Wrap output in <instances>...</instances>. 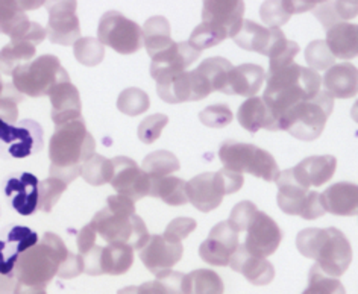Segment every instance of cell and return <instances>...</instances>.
I'll use <instances>...</instances> for the list:
<instances>
[{
	"label": "cell",
	"mask_w": 358,
	"mask_h": 294,
	"mask_svg": "<svg viewBox=\"0 0 358 294\" xmlns=\"http://www.w3.org/2000/svg\"><path fill=\"white\" fill-rule=\"evenodd\" d=\"M90 225L108 244H128L134 251L146 244L150 234L145 221L136 214V202L124 196H110Z\"/></svg>",
	"instance_id": "3957f363"
},
{
	"label": "cell",
	"mask_w": 358,
	"mask_h": 294,
	"mask_svg": "<svg viewBox=\"0 0 358 294\" xmlns=\"http://www.w3.org/2000/svg\"><path fill=\"white\" fill-rule=\"evenodd\" d=\"M158 96L167 103L199 102L211 94L210 88L196 71H184L169 82L157 85Z\"/></svg>",
	"instance_id": "44dd1931"
},
{
	"label": "cell",
	"mask_w": 358,
	"mask_h": 294,
	"mask_svg": "<svg viewBox=\"0 0 358 294\" xmlns=\"http://www.w3.org/2000/svg\"><path fill=\"white\" fill-rule=\"evenodd\" d=\"M299 52H301L299 44L289 40L287 46H285L280 53H276V55L268 58L271 59V66H268L267 73H273V71H276V70H281L284 67L293 64L294 57H296Z\"/></svg>",
	"instance_id": "db71d44e"
},
{
	"label": "cell",
	"mask_w": 358,
	"mask_h": 294,
	"mask_svg": "<svg viewBox=\"0 0 358 294\" xmlns=\"http://www.w3.org/2000/svg\"><path fill=\"white\" fill-rule=\"evenodd\" d=\"M334 108V99L325 90L313 99L301 102L280 119V131L302 141H315L324 132L325 124Z\"/></svg>",
	"instance_id": "8992f818"
},
{
	"label": "cell",
	"mask_w": 358,
	"mask_h": 294,
	"mask_svg": "<svg viewBox=\"0 0 358 294\" xmlns=\"http://www.w3.org/2000/svg\"><path fill=\"white\" fill-rule=\"evenodd\" d=\"M161 285H163L167 294H185L184 285V274L178 272H167L157 278Z\"/></svg>",
	"instance_id": "9f6ffc18"
},
{
	"label": "cell",
	"mask_w": 358,
	"mask_h": 294,
	"mask_svg": "<svg viewBox=\"0 0 358 294\" xmlns=\"http://www.w3.org/2000/svg\"><path fill=\"white\" fill-rule=\"evenodd\" d=\"M69 253L64 242L57 234L46 233L40 243L20 255L14 267L13 278L17 284L26 287L46 290Z\"/></svg>",
	"instance_id": "5b68a950"
},
{
	"label": "cell",
	"mask_w": 358,
	"mask_h": 294,
	"mask_svg": "<svg viewBox=\"0 0 358 294\" xmlns=\"http://www.w3.org/2000/svg\"><path fill=\"white\" fill-rule=\"evenodd\" d=\"M317 3L319 2H264L259 8V15L268 28L280 29L293 14L308 11L311 8H316Z\"/></svg>",
	"instance_id": "d6a6232c"
},
{
	"label": "cell",
	"mask_w": 358,
	"mask_h": 294,
	"mask_svg": "<svg viewBox=\"0 0 358 294\" xmlns=\"http://www.w3.org/2000/svg\"><path fill=\"white\" fill-rule=\"evenodd\" d=\"M44 147V132L38 122L24 119L19 123L0 120V158L23 159L38 154Z\"/></svg>",
	"instance_id": "30bf717a"
},
{
	"label": "cell",
	"mask_w": 358,
	"mask_h": 294,
	"mask_svg": "<svg viewBox=\"0 0 358 294\" xmlns=\"http://www.w3.org/2000/svg\"><path fill=\"white\" fill-rule=\"evenodd\" d=\"M52 105V120L55 124H64L83 117V105L78 88L69 82H62L49 94Z\"/></svg>",
	"instance_id": "484cf974"
},
{
	"label": "cell",
	"mask_w": 358,
	"mask_h": 294,
	"mask_svg": "<svg viewBox=\"0 0 358 294\" xmlns=\"http://www.w3.org/2000/svg\"><path fill=\"white\" fill-rule=\"evenodd\" d=\"M117 294H137V287H127L119 290Z\"/></svg>",
	"instance_id": "94428289"
},
{
	"label": "cell",
	"mask_w": 358,
	"mask_h": 294,
	"mask_svg": "<svg viewBox=\"0 0 358 294\" xmlns=\"http://www.w3.org/2000/svg\"><path fill=\"white\" fill-rule=\"evenodd\" d=\"M97 40L122 55H131L143 47V29L122 13L108 11L99 22Z\"/></svg>",
	"instance_id": "7c38bea8"
},
{
	"label": "cell",
	"mask_w": 358,
	"mask_h": 294,
	"mask_svg": "<svg viewBox=\"0 0 358 294\" xmlns=\"http://www.w3.org/2000/svg\"><path fill=\"white\" fill-rule=\"evenodd\" d=\"M96 141L87 131L85 120L58 124L49 142L50 176L67 185L79 176L80 166L94 155Z\"/></svg>",
	"instance_id": "6da1fadb"
},
{
	"label": "cell",
	"mask_w": 358,
	"mask_h": 294,
	"mask_svg": "<svg viewBox=\"0 0 358 294\" xmlns=\"http://www.w3.org/2000/svg\"><path fill=\"white\" fill-rule=\"evenodd\" d=\"M111 163L114 173L110 184L120 196L137 202L150 194L152 179L136 161L128 156H115L111 159Z\"/></svg>",
	"instance_id": "5bb4252c"
},
{
	"label": "cell",
	"mask_w": 358,
	"mask_h": 294,
	"mask_svg": "<svg viewBox=\"0 0 358 294\" xmlns=\"http://www.w3.org/2000/svg\"><path fill=\"white\" fill-rule=\"evenodd\" d=\"M49 11L46 34L53 44L75 46L80 38V26L76 15V2H44Z\"/></svg>",
	"instance_id": "9a60e30c"
},
{
	"label": "cell",
	"mask_w": 358,
	"mask_h": 294,
	"mask_svg": "<svg viewBox=\"0 0 358 294\" xmlns=\"http://www.w3.org/2000/svg\"><path fill=\"white\" fill-rule=\"evenodd\" d=\"M245 14V2H231V0H208L203 2L202 22L213 23L220 28L227 29L232 38L238 31Z\"/></svg>",
	"instance_id": "cb8c5ba5"
},
{
	"label": "cell",
	"mask_w": 358,
	"mask_h": 294,
	"mask_svg": "<svg viewBox=\"0 0 358 294\" xmlns=\"http://www.w3.org/2000/svg\"><path fill=\"white\" fill-rule=\"evenodd\" d=\"M243 175L222 168L219 172H207L194 176L192 181L185 184V194L196 210L210 212L220 207L227 194L237 193L243 186Z\"/></svg>",
	"instance_id": "9c48e42d"
},
{
	"label": "cell",
	"mask_w": 358,
	"mask_h": 294,
	"mask_svg": "<svg viewBox=\"0 0 358 294\" xmlns=\"http://www.w3.org/2000/svg\"><path fill=\"white\" fill-rule=\"evenodd\" d=\"M275 182L278 185L276 202L282 212L289 216H299L303 220H316L325 214L320 202V193L308 191V189L302 186L293 177L292 168L281 172Z\"/></svg>",
	"instance_id": "8fae6325"
},
{
	"label": "cell",
	"mask_w": 358,
	"mask_h": 294,
	"mask_svg": "<svg viewBox=\"0 0 358 294\" xmlns=\"http://www.w3.org/2000/svg\"><path fill=\"white\" fill-rule=\"evenodd\" d=\"M150 106L149 96L140 90V88H127L119 94L117 108L120 112L137 117V115L146 112Z\"/></svg>",
	"instance_id": "f6af8a7d"
},
{
	"label": "cell",
	"mask_w": 358,
	"mask_h": 294,
	"mask_svg": "<svg viewBox=\"0 0 358 294\" xmlns=\"http://www.w3.org/2000/svg\"><path fill=\"white\" fill-rule=\"evenodd\" d=\"M141 29L143 44L146 46V52L149 53L150 58H154L158 53L169 49L173 44L170 23L163 15H155L146 20Z\"/></svg>",
	"instance_id": "1f68e13d"
},
{
	"label": "cell",
	"mask_w": 358,
	"mask_h": 294,
	"mask_svg": "<svg viewBox=\"0 0 358 294\" xmlns=\"http://www.w3.org/2000/svg\"><path fill=\"white\" fill-rule=\"evenodd\" d=\"M327 47L331 55L340 59H354L358 55V26L337 23L327 29Z\"/></svg>",
	"instance_id": "4dcf8cb0"
},
{
	"label": "cell",
	"mask_w": 358,
	"mask_h": 294,
	"mask_svg": "<svg viewBox=\"0 0 358 294\" xmlns=\"http://www.w3.org/2000/svg\"><path fill=\"white\" fill-rule=\"evenodd\" d=\"M35 46L34 43L26 40H11L10 44L0 50V73L6 76H13V71L22 66L28 64L35 57Z\"/></svg>",
	"instance_id": "e575fe53"
},
{
	"label": "cell",
	"mask_w": 358,
	"mask_h": 294,
	"mask_svg": "<svg viewBox=\"0 0 358 294\" xmlns=\"http://www.w3.org/2000/svg\"><path fill=\"white\" fill-rule=\"evenodd\" d=\"M316 17L325 29H329L331 26L357 17V2H319Z\"/></svg>",
	"instance_id": "60d3db41"
},
{
	"label": "cell",
	"mask_w": 358,
	"mask_h": 294,
	"mask_svg": "<svg viewBox=\"0 0 358 294\" xmlns=\"http://www.w3.org/2000/svg\"><path fill=\"white\" fill-rule=\"evenodd\" d=\"M29 22L23 2L0 0V34H5L13 40L23 32Z\"/></svg>",
	"instance_id": "8d00e7d4"
},
{
	"label": "cell",
	"mask_w": 358,
	"mask_h": 294,
	"mask_svg": "<svg viewBox=\"0 0 358 294\" xmlns=\"http://www.w3.org/2000/svg\"><path fill=\"white\" fill-rule=\"evenodd\" d=\"M325 91L337 99H352L357 96L358 71L354 64L343 62L329 67L324 75Z\"/></svg>",
	"instance_id": "f1b7e54d"
},
{
	"label": "cell",
	"mask_w": 358,
	"mask_h": 294,
	"mask_svg": "<svg viewBox=\"0 0 358 294\" xmlns=\"http://www.w3.org/2000/svg\"><path fill=\"white\" fill-rule=\"evenodd\" d=\"M229 267L234 272L243 274L250 284L258 285V287L268 285L275 278L273 265L266 258L249 253L245 244H238L236 252L232 253Z\"/></svg>",
	"instance_id": "603a6c76"
},
{
	"label": "cell",
	"mask_w": 358,
	"mask_h": 294,
	"mask_svg": "<svg viewBox=\"0 0 358 294\" xmlns=\"http://www.w3.org/2000/svg\"><path fill=\"white\" fill-rule=\"evenodd\" d=\"M137 294H167L163 285L157 279V281H150L141 284L140 287H137Z\"/></svg>",
	"instance_id": "680465c9"
},
{
	"label": "cell",
	"mask_w": 358,
	"mask_h": 294,
	"mask_svg": "<svg viewBox=\"0 0 358 294\" xmlns=\"http://www.w3.org/2000/svg\"><path fill=\"white\" fill-rule=\"evenodd\" d=\"M238 247V233L229 221H220L211 229L208 238L199 247V256L210 265L228 267L232 253Z\"/></svg>",
	"instance_id": "d6986e66"
},
{
	"label": "cell",
	"mask_w": 358,
	"mask_h": 294,
	"mask_svg": "<svg viewBox=\"0 0 358 294\" xmlns=\"http://www.w3.org/2000/svg\"><path fill=\"white\" fill-rule=\"evenodd\" d=\"M238 123L250 133H255L259 129L267 131H280L278 120L267 108L262 97H249L248 101L240 105L237 112Z\"/></svg>",
	"instance_id": "f546056e"
},
{
	"label": "cell",
	"mask_w": 358,
	"mask_h": 294,
	"mask_svg": "<svg viewBox=\"0 0 358 294\" xmlns=\"http://www.w3.org/2000/svg\"><path fill=\"white\" fill-rule=\"evenodd\" d=\"M219 159L223 168L234 173H249L262 177L266 182H275L280 176V167L275 158L258 146L227 140L219 149Z\"/></svg>",
	"instance_id": "ba28073f"
},
{
	"label": "cell",
	"mask_w": 358,
	"mask_h": 294,
	"mask_svg": "<svg viewBox=\"0 0 358 294\" xmlns=\"http://www.w3.org/2000/svg\"><path fill=\"white\" fill-rule=\"evenodd\" d=\"M67 190V184L58 177H48V179L40 181L38 185V210L44 212H50L59 200L61 194Z\"/></svg>",
	"instance_id": "7dc6e473"
},
{
	"label": "cell",
	"mask_w": 358,
	"mask_h": 294,
	"mask_svg": "<svg viewBox=\"0 0 358 294\" xmlns=\"http://www.w3.org/2000/svg\"><path fill=\"white\" fill-rule=\"evenodd\" d=\"M70 78L61 61L55 55H41L28 64H22L13 71V85L22 96H49L53 88Z\"/></svg>",
	"instance_id": "52a82bcc"
},
{
	"label": "cell",
	"mask_w": 358,
	"mask_h": 294,
	"mask_svg": "<svg viewBox=\"0 0 358 294\" xmlns=\"http://www.w3.org/2000/svg\"><path fill=\"white\" fill-rule=\"evenodd\" d=\"M13 294H46L44 288H35V287H26L22 284H15V288Z\"/></svg>",
	"instance_id": "91938a15"
},
{
	"label": "cell",
	"mask_w": 358,
	"mask_h": 294,
	"mask_svg": "<svg viewBox=\"0 0 358 294\" xmlns=\"http://www.w3.org/2000/svg\"><path fill=\"white\" fill-rule=\"evenodd\" d=\"M245 247L249 253L267 258L276 252L281 244L282 233L272 217L257 210L246 226Z\"/></svg>",
	"instance_id": "2e32d148"
},
{
	"label": "cell",
	"mask_w": 358,
	"mask_h": 294,
	"mask_svg": "<svg viewBox=\"0 0 358 294\" xmlns=\"http://www.w3.org/2000/svg\"><path fill=\"white\" fill-rule=\"evenodd\" d=\"M196 226H198L196 220L189 217H178L173 221H170V225L166 228L163 237L170 243L179 244L182 240H185L193 233Z\"/></svg>",
	"instance_id": "816d5d0a"
},
{
	"label": "cell",
	"mask_w": 358,
	"mask_h": 294,
	"mask_svg": "<svg viewBox=\"0 0 358 294\" xmlns=\"http://www.w3.org/2000/svg\"><path fill=\"white\" fill-rule=\"evenodd\" d=\"M2 282H3V276H0V288H2Z\"/></svg>",
	"instance_id": "be15d7a7"
},
{
	"label": "cell",
	"mask_w": 358,
	"mask_h": 294,
	"mask_svg": "<svg viewBox=\"0 0 358 294\" xmlns=\"http://www.w3.org/2000/svg\"><path fill=\"white\" fill-rule=\"evenodd\" d=\"M80 273H84L83 256H80L79 253L76 255L73 252H70L69 256L59 265L58 276L62 279H73V278H76V276H79Z\"/></svg>",
	"instance_id": "11a10c76"
},
{
	"label": "cell",
	"mask_w": 358,
	"mask_h": 294,
	"mask_svg": "<svg viewBox=\"0 0 358 294\" xmlns=\"http://www.w3.org/2000/svg\"><path fill=\"white\" fill-rule=\"evenodd\" d=\"M257 205L249 202V200H245V202H240L237 203L234 208H232L231 211V216H229V223L234 226V229L237 230V233L240 234L241 230H245L250 217L254 216V212L257 211Z\"/></svg>",
	"instance_id": "f5cc1de1"
},
{
	"label": "cell",
	"mask_w": 358,
	"mask_h": 294,
	"mask_svg": "<svg viewBox=\"0 0 358 294\" xmlns=\"http://www.w3.org/2000/svg\"><path fill=\"white\" fill-rule=\"evenodd\" d=\"M320 202L325 212L334 216L355 217L358 210V186L349 182H338L320 193Z\"/></svg>",
	"instance_id": "4316f807"
},
{
	"label": "cell",
	"mask_w": 358,
	"mask_h": 294,
	"mask_svg": "<svg viewBox=\"0 0 358 294\" xmlns=\"http://www.w3.org/2000/svg\"><path fill=\"white\" fill-rule=\"evenodd\" d=\"M232 67L234 66H232L228 59L220 58V57H213V58L205 59L202 64H199V67L196 68V71H198V73L203 78V81L208 84L211 93L213 91L223 93L228 81V73Z\"/></svg>",
	"instance_id": "f35d334b"
},
{
	"label": "cell",
	"mask_w": 358,
	"mask_h": 294,
	"mask_svg": "<svg viewBox=\"0 0 358 294\" xmlns=\"http://www.w3.org/2000/svg\"><path fill=\"white\" fill-rule=\"evenodd\" d=\"M302 294H346L343 284L336 278H329L315 264L308 274V285Z\"/></svg>",
	"instance_id": "ee69618b"
},
{
	"label": "cell",
	"mask_w": 358,
	"mask_h": 294,
	"mask_svg": "<svg viewBox=\"0 0 358 294\" xmlns=\"http://www.w3.org/2000/svg\"><path fill=\"white\" fill-rule=\"evenodd\" d=\"M320 85L322 78L317 71L293 62L273 73H267V87L262 99L280 122L293 106L313 99L320 91Z\"/></svg>",
	"instance_id": "7a4b0ae2"
},
{
	"label": "cell",
	"mask_w": 358,
	"mask_h": 294,
	"mask_svg": "<svg viewBox=\"0 0 358 294\" xmlns=\"http://www.w3.org/2000/svg\"><path fill=\"white\" fill-rule=\"evenodd\" d=\"M228 37L229 35L227 29H223L220 26H216L213 23L202 22L198 28H194V31L192 32L189 46L201 53L205 49L217 46V44L225 41Z\"/></svg>",
	"instance_id": "7bdbcfd3"
},
{
	"label": "cell",
	"mask_w": 358,
	"mask_h": 294,
	"mask_svg": "<svg viewBox=\"0 0 358 294\" xmlns=\"http://www.w3.org/2000/svg\"><path fill=\"white\" fill-rule=\"evenodd\" d=\"M179 167L181 166H179L178 158L172 152H169V150H157V152H152L143 159L141 170L145 172L152 181H155L178 172Z\"/></svg>",
	"instance_id": "ab89813d"
},
{
	"label": "cell",
	"mask_w": 358,
	"mask_h": 294,
	"mask_svg": "<svg viewBox=\"0 0 358 294\" xmlns=\"http://www.w3.org/2000/svg\"><path fill=\"white\" fill-rule=\"evenodd\" d=\"M96 230L92 228V225H87L83 229L79 230L78 238H76V244H78V251L79 255L83 256L85 255L90 249H93L96 246Z\"/></svg>",
	"instance_id": "6f0895ef"
},
{
	"label": "cell",
	"mask_w": 358,
	"mask_h": 294,
	"mask_svg": "<svg viewBox=\"0 0 358 294\" xmlns=\"http://www.w3.org/2000/svg\"><path fill=\"white\" fill-rule=\"evenodd\" d=\"M6 88H8V85L3 84L2 78H0V99H2V97H3V94H5V91H6Z\"/></svg>",
	"instance_id": "6125c7cd"
},
{
	"label": "cell",
	"mask_w": 358,
	"mask_h": 294,
	"mask_svg": "<svg viewBox=\"0 0 358 294\" xmlns=\"http://www.w3.org/2000/svg\"><path fill=\"white\" fill-rule=\"evenodd\" d=\"M201 53L189 46V43H175L169 49L163 50L152 58L150 76L155 79L157 85L169 82L189 68L199 58Z\"/></svg>",
	"instance_id": "e0dca14e"
},
{
	"label": "cell",
	"mask_w": 358,
	"mask_h": 294,
	"mask_svg": "<svg viewBox=\"0 0 358 294\" xmlns=\"http://www.w3.org/2000/svg\"><path fill=\"white\" fill-rule=\"evenodd\" d=\"M37 243V233L26 226L11 225L0 230V276L13 278L20 255Z\"/></svg>",
	"instance_id": "ac0fdd59"
},
{
	"label": "cell",
	"mask_w": 358,
	"mask_h": 294,
	"mask_svg": "<svg viewBox=\"0 0 358 294\" xmlns=\"http://www.w3.org/2000/svg\"><path fill=\"white\" fill-rule=\"evenodd\" d=\"M264 79L266 71L262 66L241 64L237 67H232L228 73V81L225 90H223V94L254 97L259 90H262Z\"/></svg>",
	"instance_id": "83f0119b"
},
{
	"label": "cell",
	"mask_w": 358,
	"mask_h": 294,
	"mask_svg": "<svg viewBox=\"0 0 358 294\" xmlns=\"http://www.w3.org/2000/svg\"><path fill=\"white\" fill-rule=\"evenodd\" d=\"M5 196L8 202L22 216H31L38 211V185L37 176L28 172L13 173L5 179Z\"/></svg>",
	"instance_id": "7402d4cb"
},
{
	"label": "cell",
	"mask_w": 358,
	"mask_h": 294,
	"mask_svg": "<svg viewBox=\"0 0 358 294\" xmlns=\"http://www.w3.org/2000/svg\"><path fill=\"white\" fill-rule=\"evenodd\" d=\"M232 40L238 47L248 52L262 53V55L268 58L281 52L289 43L281 29L263 28V26L250 20L241 22Z\"/></svg>",
	"instance_id": "4fadbf2b"
},
{
	"label": "cell",
	"mask_w": 358,
	"mask_h": 294,
	"mask_svg": "<svg viewBox=\"0 0 358 294\" xmlns=\"http://www.w3.org/2000/svg\"><path fill=\"white\" fill-rule=\"evenodd\" d=\"M336 168L337 159L333 155H320L306 158L292 168V173L302 186L310 189V186L325 185L334 176Z\"/></svg>",
	"instance_id": "d4e9b609"
},
{
	"label": "cell",
	"mask_w": 358,
	"mask_h": 294,
	"mask_svg": "<svg viewBox=\"0 0 358 294\" xmlns=\"http://www.w3.org/2000/svg\"><path fill=\"white\" fill-rule=\"evenodd\" d=\"M167 123H169V117L164 114L149 115V117L143 120L138 126L137 133H138L140 141L145 142V145H152V142H155L161 137V132H163Z\"/></svg>",
	"instance_id": "681fc988"
},
{
	"label": "cell",
	"mask_w": 358,
	"mask_h": 294,
	"mask_svg": "<svg viewBox=\"0 0 358 294\" xmlns=\"http://www.w3.org/2000/svg\"><path fill=\"white\" fill-rule=\"evenodd\" d=\"M185 294H223L222 278L213 270L198 269L184 274Z\"/></svg>",
	"instance_id": "74e56055"
},
{
	"label": "cell",
	"mask_w": 358,
	"mask_h": 294,
	"mask_svg": "<svg viewBox=\"0 0 358 294\" xmlns=\"http://www.w3.org/2000/svg\"><path fill=\"white\" fill-rule=\"evenodd\" d=\"M199 120L208 128H225L232 122V111L228 105H211L199 114Z\"/></svg>",
	"instance_id": "f907efd6"
},
{
	"label": "cell",
	"mask_w": 358,
	"mask_h": 294,
	"mask_svg": "<svg viewBox=\"0 0 358 294\" xmlns=\"http://www.w3.org/2000/svg\"><path fill=\"white\" fill-rule=\"evenodd\" d=\"M306 61L311 70H328L336 64V58L331 55L325 40L311 41L306 49Z\"/></svg>",
	"instance_id": "c3c4849f"
},
{
	"label": "cell",
	"mask_w": 358,
	"mask_h": 294,
	"mask_svg": "<svg viewBox=\"0 0 358 294\" xmlns=\"http://www.w3.org/2000/svg\"><path fill=\"white\" fill-rule=\"evenodd\" d=\"M185 181L176 176H166L152 181L150 198L161 199L170 207H181L189 202L185 194Z\"/></svg>",
	"instance_id": "d590c367"
},
{
	"label": "cell",
	"mask_w": 358,
	"mask_h": 294,
	"mask_svg": "<svg viewBox=\"0 0 358 294\" xmlns=\"http://www.w3.org/2000/svg\"><path fill=\"white\" fill-rule=\"evenodd\" d=\"M296 247L329 278H340L352 263V247L337 228L303 229L296 237Z\"/></svg>",
	"instance_id": "277c9868"
},
{
	"label": "cell",
	"mask_w": 358,
	"mask_h": 294,
	"mask_svg": "<svg viewBox=\"0 0 358 294\" xmlns=\"http://www.w3.org/2000/svg\"><path fill=\"white\" fill-rule=\"evenodd\" d=\"M114 173L111 159H106L102 155L94 154L92 158L80 166L79 176L84 177V181L93 186H101L111 182Z\"/></svg>",
	"instance_id": "b9f144b4"
},
{
	"label": "cell",
	"mask_w": 358,
	"mask_h": 294,
	"mask_svg": "<svg viewBox=\"0 0 358 294\" xmlns=\"http://www.w3.org/2000/svg\"><path fill=\"white\" fill-rule=\"evenodd\" d=\"M134 264V249L128 244H110L101 247V274L119 276L127 273Z\"/></svg>",
	"instance_id": "836d02e7"
},
{
	"label": "cell",
	"mask_w": 358,
	"mask_h": 294,
	"mask_svg": "<svg viewBox=\"0 0 358 294\" xmlns=\"http://www.w3.org/2000/svg\"><path fill=\"white\" fill-rule=\"evenodd\" d=\"M182 253L184 247L181 243H170L163 235H150L146 244L140 249V260L158 278L172 270L181 261Z\"/></svg>",
	"instance_id": "ffe728a7"
},
{
	"label": "cell",
	"mask_w": 358,
	"mask_h": 294,
	"mask_svg": "<svg viewBox=\"0 0 358 294\" xmlns=\"http://www.w3.org/2000/svg\"><path fill=\"white\" fill-rule=\"evenodd\" d=\"M73 53H75V58L80 62V64L87 67H94L102 62L105 57V49H103V44L99 40L85 37V38H79L75 43Z\"/></svg>",
	"instance_id": "bcb514c9"
}]
</instances>
